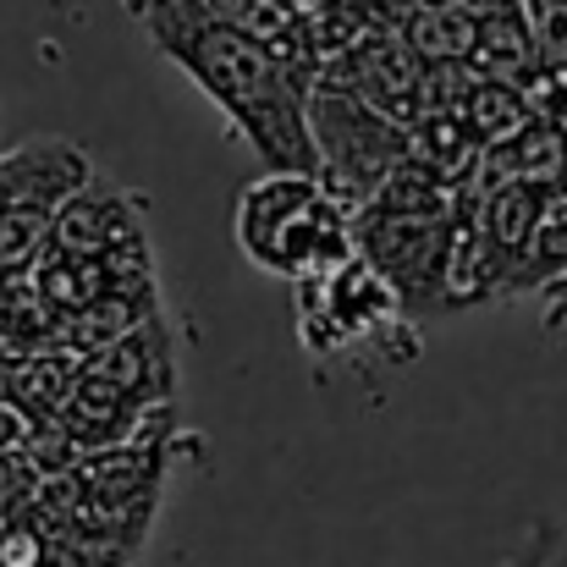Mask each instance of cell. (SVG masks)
<instances>
[{
    "label": "cell",
    "instance_id": "7a4b0ae2",
    "mask_svg": "<svg viewBox=\"0 0 567 567\" xmlns=\"http://www.w3.org/2000/svg\"><path fill=\"white\" fill-rule=\"evenodd\" d=\"M231 237L265 276H281L298 287L353 259V209L331 198L320 177L265 172L259 183L237 193Z\"/></svg>",
    "mask_w": 567,
    "mask_h": 567
},
{
    "label": "cell",
    "instance_id": "6da1fadb",
    "mask_svg": "<svg viewBox=\"0 0 567 567\" xmlns=\"http://www.w3.org/2000/svg\"><path fill=\"white\" fill-rule=\"evenodd\" d=\"M127 17L150 33V44L183 66L215 100V111L254 144L265 172L320 177V155L309 138V83L292 78L270 50L220 22L204 0H122Z\"/></svg>",
    "mask_w": 567,
    "mask_h": 567
},
{
    "label": "cell",
    "instance_id": "5b68a950",
    "mask_svg": "<svg viewBox=\"0 0 567 567\" xmlns=\"http://www.w3.org/2000/svg\"><path fill=\"white\" fill-rule=\"evenodd\" d=\"M391 331H413V320H408L402 298L391 292V281L359 254L348 265H337L331 276L298 281V337H303L309 359H337L348 348L385 342Z\"/></svg>",
    "mask_w": 567,
    "mask_h": 567
},
{
    "label": "cell",
    "instance_id": "3957f363",
    "mask_svg": "<svg viewBox=\"0 0 567 567\" xmlns=\"http://www.w3.org/2000/svg\"><path fill=\"white\" fill-rule=\"evenodd\" d=\"M309 138L320 155V183L348 209H364L380 183L413 155V127L370 111L353 94L315 89L309 94Z\"/></svg>",
    "mask_w": 567,
    "mask_h": 567
},
{
    "label": "cell",
    "instance_id": "9c48e42d",
    "mask_svg": "<svg viewBox=\"0 0 567 567\" xmlns=\"http://www.w3.org/2000/svg\"><path fill=\"white\" fill-rule=\"evenodd\" d=\"M138 231H144V198L138 193L89 183L78 198L61 204L55 231H50V248H61L72 259H105L116 243H127Z\"/></svg>",
    "mask_w": 567,
    "mask_h": 567
},
{
    "label": "cell",
    "instance_id": "9a60e30c",
    "mask_svg": "<svg viewBox=\"0 0 567 567\" xmlns=\"http://www.w3.org/2000/svg\"><path fill=\"white\" fill-rule=\"evenodd\" d=\"M480 89V72L468 61H435L419 72V89H413V111H408V127H424V122H441V116H463L468 100Z\"/></svg>",
    "mask_w": 567,
    "mask_h": 567
},
{
    "label": "cell",
    "instance_id": "52a82bcc",
    "mask_svg": "<svg viewBox=\"0 0 567 567\" xmlns=\"http://www.w3.org/2000/svg\"><path fill=\"white\" fill-rule=\"evenodd\" d=\"M100 183L94 161L72 144V138H28L17 150L0 155V198L17 204V209H44V215H61L66 198Z\"/></svg>",
    "mask_w": 567,
    "mask_h": 567
},
{
    "label": "cell",
    "instance_id": "ba28073f",
    "mask_svg": "<svg viewBox=\"0 0 567 567\" xmlns=\"http://www.w3.org/2000/svg\"><path fill=\"white\" fill-rule=\"evenodd\" d=\"M89 370L105 385H116L133 408H166L172 385H177V337H172L166 315L144 320L133 337H122L116 348L89 359Z\"/></svg>",
    "mask_w": 567,
    "mask_h": 567
},
{
    "label": "cell",
    "instance_id": "ffe728a7",
    "mask_svg": "<svg viewBox=\"0 0 567 567\" xmlns=\"http://www.w3.org/2000/svg\"><path fill=\"white\" fill-rule=\"evenodd\" d=\"M298 6H315V0H298Z\"/></svg>",
    "mask_w": 567,
    "mask_h": 567
},
{
    "label": "cell",
    "instance_id": "e0dca14e",
    "mask_svg": "<svg viewBox=\"0 0 567 567\" xmlns=\"http://www.w3.org/2000/svg\"><path fill=\"white\" fill-rule=\"evenodd\" d=\"M524 17L540 44V61L551 72H567V0H524Z\"/></svg>",
    "mask_w": 567,
    "mask_h": 567
},
{
    "label": "cell",
    "instance_id": "4fadbf2b",
    "mask_svg": "<svg viewBox=\"0 0 567 567\" xmlns=\"http://www.w3.org/2000/svg\"><path fill=\"white\" fill-rule=\"evenodd\" d=\"M557 281H567V193L546 209L540 231L529 237V248L518 254L513 276H507V292L502 298H529V292H551Z\"/></svg>",
    "mask_w": 567,
    "mask_h": 567
},
{
    "label": "cell",
    "instance_id": "d6986e66",
    "mask_svg": "<svg viewBox=\"0 0 567 567\" xmlns=\"http://www.w3.org/2000/svg\"><path fill=\"white\" fill-rule=\"evenodd\" d=\"M546 298H551V303H557V309H567V281H557V287H551V292H546Z\"/></svg>",
    "mask_w": 567,
    "mask_h": 567
},
{
    "label": "cell",
    "instance_id": "ac0fdd59",
    "mask_svg": "<svg viewBox=\"0 0 567 567\" xmlns=\"http://www.w3.org/2000/svg\"><path fill=\"white\" fill-rule=\"evenodd\" d=\"M441 6H452V11H463V17H474V22H491V17L524 11V0H441Z\"/></svg>",
    "mask_w": 567,
    "mask_h": 567
},
{
    "label": "cell",
    "instance_id": "277c9868",
    "mask_svg": "<svg viewBox=\"0 0 567 567\" xmlns=\"http://www.w3.org/2000/svg\"><path fill=\"white\" fill-rule=\"evenodd\" d=\"M353 254L391 281L413 326L452 315L457 220H419V215H391V209L364 204L353 209Z\"/></svg>",
    "mask_w": 567,
    "mask_h": 567
},
{
    "label": "cell",
    "instance_id": "30bf717a",
    "mask_svg": "<svg viewBox=\"0 0 567 567\" xmlns=\"http://www.w3.org/2000/svg\"><path fill=\"white\" fill-rule=\"evenodd\" d=\"M220 22H231L237 33H248L259 50H270L292 78H303L315 89L320 78V50L309 39V11L298 0H204Z\"/></svg>",
    "mask_w": 567,
    "mask_h": 567
},
{
    "label": "cell",
    "instance_id": "8fae6325",
    "mask_svg": "<svg viewBox=\"0 0 567 567\" xmlns=\"http://www.w3.org/2000/svg\"><path fill=\"white\" fill-rule=\"evenodd\" d=\"M480 78L491 83H513V89H535L551 66L540 61V44L529 33V17L524 11H507V17H491L480 22V44H474V61H468Z\"/></svg>",
    "mask_w": 567,
    "mask_h": 567
},
{
    "label": "cell",
    "instance_id": "7c38bea8",
    "mask_svg": "<svg viewBox=\"0 0 567 567\" xmlns=\"http://www.w3.org/2000/svg\"><path fill=\"white\" fill-rule=\"evenodd\" d=\"M408 50L435 66V61H474V44H480V22L441 6V0H413L408 11V28H402Z\"/></svg>",
    "mask_w": 567,
    "mask_h": 567
},
{
    "label": "cell",
    "instance_id": "8992f818",
    "mask_svg": "<svg viewBox=\"0 0 567 567\" xmlns=\"http://www.w3.org/2000/svg\"><path fill=\"white\" fill-rule=\"evenodd\" d=\"M419 72L424 61L408 50V39L396 33H370L364 44L331 55L315 78V89H337V94H353L364 100L370 111L391 116L408 127V111H413V89H419Z\"/></svg>",
    "mask_w": 567,
    "mask_h": 567
},
{
    "label": "cell",
    "instance_id": "5bb4252c",
    "mask_svg": "<svg viewBox=\"0 0 567 567\" xmlns=\"http://www.w3.org/2000/svg\"><path fill=\"white\" fill-rule=\"evenodd\" d=\"M535 116H540V111L529 105L524 89H513V83H491V78H480V89H474V100H468V111H463V122L474 127V138H480L485 150L507 144V138L524 133Z\"/></svg>",
    "mask_w": 567,
    "mask_h": 567
},
{
    "label": "cell",
    "instance_id": "2e32d148",
    "mask_svg": "<svg viewBox=\"0 0 567 567\" xmlns=\"http://www.w3.org/2000/svg\"><path fill=\"white\" fill-rule=\"evenodd\" d=\"M303 11H309V39H315V50H320V66L375 33L370 0H315V6H303Z\"/></svg>",
    "mask_w": 567,
    "mask_h": 567
}]
</instances>
